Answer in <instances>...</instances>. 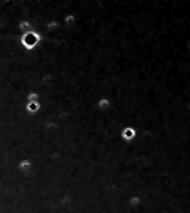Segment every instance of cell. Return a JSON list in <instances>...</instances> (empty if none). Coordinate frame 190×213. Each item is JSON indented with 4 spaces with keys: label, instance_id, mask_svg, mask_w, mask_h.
Instances as JSON below:
<instances>
[{
    "label": "cell",
    "instance_id": "3957f363",
    "mask_svg": "<svg viewBox=\"0 0 190 213\" xmlns=\"http://www.w3.org/2000/svg\"><path fill=\"white\" fill-rule=\"evenodd\" d=\"M39 104H37V102H30V104H29V105H27V109H29V111H31V112H34V111H37V109H39Z\"/></svg>",
    "mask_w": 190,
    "mask_h": 213
},
{
    "label": "cell",
    "instance_id": "7a4b0ae2",
    "mask_svg": "<svg viewBox=\"0 0 190 213\" xmlns=\"http://www.w3.org/2000/svg\"><path fill=\"white\" fill-rule=\"evenodd\" d=\"M134 135H135V131L132 128H126V129L122 131V138H125V139H132Z\"/></svg>",
    "mask_w": 190,
    "mask_h": 213
},
{
    "label": "cell",
    "instance_id": "8992f818",
    "mask_svg": "<svg viewBox=\"0 0 190 213\" xmlns=\"http://www.w3.org/2000/svg\"><path fill=\"white\" fill-rule=\"evenodd\" d=\"M65 21H67V23H71V21H74V16H68V17H65Z\"/></svg>",
    "mask_w": 190,
    "mask_h": 213
},
{
    "label": "cell",
    "instance_id": "6da1fadb",
    "mask_svg": "<svg viewBox=\"0 0 190 213\" xmlns=\"http://www.w3.org/2000/svg\"><path fill=\"white\" fill-rule=\"evenodd\" d=\"M39 40H40L39 34L30 31V33H27V34H24V36H23L21 43H23V46L26 47V49H33V47L39 43Z\"/></svg>",
    "mask_w": 190,
    "mask_h": 213
},
{
    "label": "cell",
    "instance_id": "277c9868",
    "mask_svg": "<svg viewBox=\"0 0 190 213\" xmlns=\"http://www.w3.org/2000/svg\"><path fill=\"white\" fill-rule=\"evenodd\" d=\"M29 101L30 102H36L37 101V94H30L29 95Z\"/></svg>",
    "mask_w": 190,
    "mask_h": 213
},
{
    "label": "cell",
    "instance_id": "5b68a950",
    "mask_svg": "<svg viewBox=\"0 0 190 213\" xmlns=\"http://www.w3.org/2000/svg\"><path fill=\"white\" fill-rule=\"evenodd\" d=\"M99 106H101V108L108 106V99H101V101H99Z\"/></svg>",
    "mask_w": 190,
    "mask_h": 213
}]
</instances>
